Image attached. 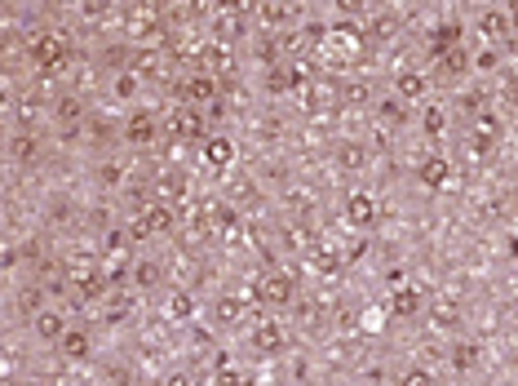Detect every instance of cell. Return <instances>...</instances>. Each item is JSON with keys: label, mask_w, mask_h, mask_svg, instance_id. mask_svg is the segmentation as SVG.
Returning <instances> with one entry per match:
<instances>
[{"label": "cell", "mask_w": 518, "mask_h": 386, "mask_svg": "<svg viewBox=\"0 0 518 386\" xmlns=\"http://www.w3.org/2000/svg\"><path fill=\"white\" fill-rule=\"evenodd\" d=\"M27 63L40 76H62L71 63H76V40L58 27H40L36 36L27 40Z\"/></svg>", "instance_id": "obj_1"}, {"label": "cell", "mask_w": 518, "mask_h": 386, "mask_svg": "<svg viewBox=\"0 0 518 386\" xmlns=\"http://www.w3.org/2000/svg\"><path fill=\"white\" fill-rule=\"evenodd\" d=\"M253 302L257 307H266V311H288L297 298H302V289H297V276L293 271H284V267H266L262 276L253 280Z\"/></svg>", "instance_id": "obj_2"}, {"label": "cell", "mask_w": 518, "mask_h": 386, "mask_svg": "<svg viewBox=\"0 0 518 386\" xmlns=\"http://www.w3.org/2000/svg\"><path fill=\"white\" fill-rule=\"evenodd\" d=\"M164 138V116L155 107H129L120 116V142L133 151H147Z\"/></svg>", "instance_id": "obj_3"}, {"label": "cell", "mask_w": 518, "mask_h": 386, "mask_svg": "<svg viewBox=\"0 0 518 386\" xmlns=\"http://www.w3.org/2000/svg\"><path fill=\"white\" fill-rule=\"evenodd\" d=\"M248 347H253V355H262V360H279V355L293 351V333H288V324L279 316H266V320L248 324Z\"/></svg>", "instance_id": "obj_4"}, {"label": "cell", "mask_w": 518, "mask_h": 386, "mask_svg": "<svg viewBox=\"0 0 518 386\" xmlns=\"http://www.w3.org/2000/svg\"><path fill=\"white\" fill-rule=\"evenodd\" d=\"M341 213H346V227L350 231L368 236V231H377V222H381V200L372 196L368 187H350L346 196H341Z\"/></svg>", "instance_id": "obj_5"}, {"label": "cell", "mask_w": 518, "mask_h": 386, "mask_svg": "<svg viewBox=\"0 0 518 386\" xmlns=\"http://www.w3.org/2000/svg\"><path fill=\"white\" fill-rule=\"evenodd\" d=\"M164 138L169 142H204L209 138V111L178 103L169 116H164Z\"/></svg>", "instance_id": "obj_6"}, {"label": "cell", "mask_w": 518, "mask_h": 386, "mask_svg": "<svg viewBox=\"0 0 518 386\" xmlns=\"http://www.w3.org/2000/svg\"><path fill=\"white\" fill-rule=\"evenodd\" d=\"M173 231H178V209H173V205H160V200L142 205V209H138V218L129 222V236H133V240L173 236Z\"/></svg>", "instance_id": "obj_7"}, {"label": "cell", "mask_w": 518, "mask_h": 386, "mask_svg": "<svg viewBox=\"0 0 518 386\" xmlns=\"http://www.w3.org/2000/svg\"><path fill=\"white\" fill-rule=\"evenodd\" d=\"M390 94L408 107H426L430 103V76L417 67H399L395 76H390Z\"/></svg>", "instance_id": "obj_8"}, {"label": "cell", "mask_w": 518, "mask_h": 386, "mask_svg": "<svg viewBox=\"0 0 518 386\" xmlns=\"http://www.w3.org/2000/svg\"><path fill=\"white\" fill-rule=\"evenodd\" d=\"M386 311L395 320H426V311H430V298H426V289H421V284H399L395 293H390L386 298Z\"/></svg>", "instance_id": "obj_9"}, {"label": "cell", "mask_w": 518, "mask_h": 386, "mask_svg": "<svg viewBox=\"0 0 518 386\" xmlns=\"http://www.w3.org/2000/svg\"><path fill=\"white\" fill-rule=\"evenodd\" d=\"M217 94H222V85H217L213 71H191V76H182V85H178L182 103L186 107H200V111H209L217 103Z\"/></svg>", "instance_id": "obj_10"}, {"label": "cell", "mask_w": 518, "mask_h": 386, "mask_svg": "<svg viewBox=\"0 0 518 386\" xmlns=\"http://www.w3.org/2000/svg\"><path fill=\"white\" fill-rule=\"evenodd\" d=\"M200 160L213 174H226V169H235V160H240V142L231 134H209L200 142Z\"/></svg>", "instance_id": "obj_11"}, {"label": "cell", "mask_w": 518, "mask_h": 386, "mask_svg": "<svg viewBox=\"0 0 518 386\" xmlns=\"http://www.w3.org/2000/svg\"><path fill=\"white\" fill-rule=\"evenodd\" d=\"M248 307H253V293H217V298L209 302V316L217 329H240V324L248 320Z\"/></svg>", "instance_id": "obj_12"}, {"label": "cell", "mask_w": 518, "mask_h": 386, "mask_svg": "<svg viewBox=\"0 0 518 386\" xmlns=\"http://www.w3.org/2000/svg\"><path fill=\"white\" fill-rule=\"evenodd\" d=\"M49 120H54L58 129H67V134H76V129L89 120V103H85V94H76V89L58 94V98H54V107H49Z\"/></svg>", "instance_id": "obj_13"}, {"label": "cell", "mask_w": 518, "mask_h": 386, "mask_svg": "<svg viewBox=\"0 0 518 386\" xmlns=\"http://www.w3.org/2000/svg\"><path fill=\"white\" fill-rule=\"evenodd\" d=\"M27 329H31V338H36L40 347H58V342L71 333V320L62 316L58 307H45V311H36V316L27 320Z\"/></svg>", "instance_id": "obj_14"}, {"label": "cell", "mask_w": 518, "mask_h": 386, "mask_svg": "<svg viewBox=\"0 0 518 386\" xmlns=\"http://www.w3.org/2000/svg\"><path fill=\"white\" fill-rule=\"evenodd\" d=\"M452 178H457V169H452V160L439 156V151H430V156L417 160V182H421V191H448Z\"/></svg>", "instance_id": "obj_15"}, {"label": "cell", "mask_w": 518, "mask_h": 386, "mask_svg": "<svg viewBox=\"0 0 518 386\" xmlns=\"http://www.w3.org/2000/svg\"><path fill=\"white\" fill-rule=\"evenodd\" d=\"M426 324L443 338H457L461 329V302L457 298H430V311H426Z\"/></svg>", "instance_id": "obj_16"}, {"label": "cell", "mask_w": 518, "mask_h": 386, "mask_svg": "<svg viewBox=\"0 0 518 386\" xmlns=\"http://www.w3.org/2000/svg\"><path fill=\"white\" fill-rule=\"evenodd\" d=\"M306 267L315 271L319 280H337V276H346L350 262H346V253H337L333 245H315L306 253Z\"/></svg>", "instance_id": "obj_17"}, {"label": "cell", "mask_w": 518, "mask_h": 386, "mask_svg": "<svg viewBox=\"0 0 518 386\" xmlns=\"http://www.w3.org/2000/svg\"><path fill=\"white\" fill-rule=\"evenodd\" d=\"M142 89H147V76H142L138 67H120L116 76H111V98H116V103H133V107H138Z\"/></svg>", "instance_id": "obj_18"}, {"label": "cell", "mask_w": 518, "mask_h": 386, "mask_svg": "<svg viewBox=\"0 0 518 386\" xmlns=\"http://www.w3.org/2000/svg\"><path fill=\"white\" fill-rule=\"evenodd\" d=\"M67 284L80 293V298H102V293H107V276H102V267H89V262L71 267L67 271Z\"/></svg>", "instance_id": "obj_19"}, {"label": "cell", "mask_w": 518, "mask_h": 386, "mask_svg": "<svg viewBox=\"0 0 518 386\" xmlns=\"http://www.w3.org/2000/svg\"><path fill=\"white\" fill-rule=\"evenodd\" d=\"M58 355L67 364H85V360H93V333L85 329V324H71V333L58 342Z\"/></svg>", "instance_id": "obj_20"}, {"label": "cell", "mask_w": 518, "mask_h": 386, "mask_svg": "<svg viewBox=\"0 0 518 386\" xmlns=\"http://www.w3.org/2000/svg\"><path fill=\"white\" fill-rule=\"evenodd\" d=\"M328 45H337V54L341 58H359L368 49V40L359 36V27H350V23H333L328 27Z\"/></svg>", "instance_id": "obj_21"}, {"label": "cell", "mask_w": 518, "mask_h": 386, "mask_svg": "<svg viewBox=\"0 0 518 386\" xmlns=\"http://www.w3.org/2000/svg\"><path fill=\"white\" fill-rule=\"evenodd\" d=\"M5 151H9L14 165H36V160H40V138L31 134V129H14L9 142H5Z\"/></svg>", "instance_id": "obj_22"}, {"label": "cell", "mask_w": 518, "mask_h": 386, "mask_svg": "<svg viewBox=\"0 0 518 386\" xmlns=\"http://www.w3.org/2000/svg\"><path fill=\"white\" fill-rule=\"evenodd\" d=\"M164 320H173V324H195V316H200V302L191 298L186 289H173L169 298H164Z\"/></svg>", "instance_id": "obj_23"}, {"label": "cell", "mask_w": 518, "mask_h": 386, "mask_svg": "<svg viewBox=\"0 0 518 386\" xmlns=\"http://www.w3.org/2000/svg\"><path fill=\"white\" fill-rule=\"evenodd\" d=\"M151 200H160V205H178V200L186 196V174H173V169H164L155 182H147Z\"/></svg>", "instance_id": "obj_24"}, {"label": "cell", "mask_w": 518, "mask_h": 386, "mask_svg": "<svg viewBox=\"0 0 518 386\" xmlns=\"http://www.w3.org/2000/svg\"><path fill=\"white\" fill-rule=\"evenodd\" d=\"M448 364H452L457 373H474V369L483 364V347H479V342H470V338H452Z\"/></svg>", "instance_id": "obj_25"}, {"label": "cell", "mask_w": 518, "mask_h": 386, "mask_svg": "<svg viewBox=\"0 0 518 386\" xmlns=\"http://www.w3.org/2000/svg\"><path fill=\"white\" fill-rule=\"evenodd\" d=\"M408 120H412V107H408V103H399L395 94L377 98V125H381V129H403Z\"/></svg>", "instance_id": "obj_26"}, {"label": "cell", "mask_w": 518, "mask_h": 386, "mask_svg": "<svg viewBox=\"0 0 518 386\" xmlns=\"http://www.w3.org/2000/svg\"><path fill=\"white\" fill-rule=\"evenodd\" d=\"M448 120H452V111L443 107V103H434V98H430V103L421 107L417 125H421V134H426V138H443V134H448Z\"/></svg>", "instance_id": "obj_27"}, {"label": "cell", "mask_w": 518, "mask_h": 386, "mask_svg": "<svg viewBox=\"0 0 518 386\" xmlns=\"http://www.w3.org/2000/svg\"><path fill=\"white\" fill-rule=\"evenodd\" d=\"M337 165L341 169H350V174H364V169L372 165V151L364 147V142H337Z\"/></svg>", "instance_id": "obj_28"}, {"label": "cell", "mask_w": 518, "mask_h": 386, "mask_svg": "<svg viewBox=\"0 0 518 386\" xmlns=\"http://www.w3.org/2000/svg\"><path fill=\"white\" fill-rule=\"evenodd\" d=\"M474 23H479V32L488 36L492 45H501V40L510 36V27H514V23H510V14H505V9H483V14L474 18Z\"/></svg>", "instance_id": "obj_29"}, {"label": "cell", "mask_w": 518, "mask_h": 386, "mask_svg": "<svg viewBox=\"0 0 518 386\" xmlns=\"http://www.w3.org/2000/svg\"><path fill=\"white\" fill-rule=\"evenodd\" d=\"M470 125H474V147H496L501 142V116L496 111H479Z\"/></svg>", "instance_id": "obj_30"}, {"label": "cell", "mask_w": 518, "mask_h": 386, "mask_svg": "<svg viewBox=\"0 0 518 386\" xmlns=\"http://www.w3.org/2000/svg\"><path fill=\"white\" fill-rule=\"evenodd\" d=\"M217 369H213V386H253V373L244 364H231L226 355H217Z\"/></svg>", "instance_id": "obj_31"}, {"label": "cell", "mask_w": 518, "mask_h": 386, "mask_svg": "<svg viewBox=\"0 0 518 386\" xmlns=\"http://www.w3.org/2000/svg\"><path fill=\"white\" fill-rule=\"evenodd\" d=\"M337 98H341V103H346V107H368L372 103V85H368V80H341V85H337Z\"/></svg>", "instance_id": "obj_32"}, {"label": "cell", "mask_w": 518, "mask_h": 386, "mask_svg": "<svg viewBox=\"0 0 518 386\" xmlns=\"http://www.w3.org/2000/svg\"><path fill=\"white\" fill-rule=\"evenodd\" d=\"M395 386H439V378H434L430 364H403Z\"/></svg>", "instance_id": "obj_33"}, {"label": "cell", "mask_w": 518, "mask_h": 386, "mask_svg": "<svg viewBox=\"0 0 518 386\" xmlns=\"http://www.w3.org/2000/svg\"><path fill=\"white\" fill-rule=\"evenodd\" d=\"M253 14H257V23H262V27H288V23H293V5H271V0L257 5Z\"/></svg>", "instance_id": "obj_34"}, {"label": "cell", "mask_w": 518, "mask_h": 386, "mask_svg": "<svg viewBox=\"0 0 518 386\" xmlns=\"http://www.w3.org/2000/svg\"><path fill=\"white\" fill-rule=\"evenodd\" d=\"M470 67H474V71H496V67H501V49H496V45H483L479 54L470 58Z\"/></svg>", "instance_id": "obj_35"}, {"label": "cell", "mask_w": 518, "mask_h": 386, "mask_svg": "<svg viewBox=\"0 0 518 386\" xmlns=\"http://www.w3.org/2000/svg\"><path fill=\"white\" fill-rule=\"evenodd\" d=\"M293 80H297L293 67H275L271 71V85H266V89H271V94H288V89H293Z\"/></svg>", "instance_id": "obj_36"}, {"label": "cell", "mask_w": 518, "mask_h": 386, "mask_svg": "<svg viewBox=\"0 0 518 386\" xmlns=\"http://www.w3.org/2000/svg\"><path fill=\"white\" fill-rule=\"evenodd\" d=\"M133 280H138L142 289H155V284H160V267H155V262H147V258H142L138 267H133Z\"/></svg>", "instance_id": "obj_37"}, {"label": "cell", "mask_w": 518, "mask_h": 386, "mask_svg": "<svg viewBox=\"0 0 518 386\" xmlns=\"http://www.w3.org/2000/svg\"><path fill=\"white\" fill-rule=\"evenodd\" d=\"M160 386H195V373L191 369H164Z\"/></svg>", "instance_id": "obj_38"}, {"label": "cell", "mask_w": 518, "mask_h": 386, "mask_svg": "<svg viewBox=\"0 0 518 386\" xmlns=\"http://www.w3.org/2000/svg\"><path fill=\"white\" fill-rule=\"evenodd\" d=\"M27 386H58V382H45V378H31Z\"/></svg>", "instance_id": "obj_39"}, {"label": "cell", "mask_w": 518, "mask_h": 386, "mask_svg": "<svg viewBox=\"0 0 518 386\" xmlns=\"http://www.w3.org/2000/svg\"><path fill=\"white\" fill-rule=\"evenodd\" d=\"M510 94H514V98H518V80H510Z\"/></svg>", "instance_id": "obj_40"}]
</instances>
